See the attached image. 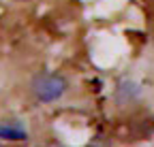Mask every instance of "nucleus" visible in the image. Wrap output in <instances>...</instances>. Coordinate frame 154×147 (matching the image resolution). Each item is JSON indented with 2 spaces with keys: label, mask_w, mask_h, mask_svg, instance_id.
Returning a JSON list of instances; mask_svg holds the SVG:
<instances>
[{
  "label": "nucleus",
  "mask_w": 154,
  "mask_h": 147,
  "mask_svg": "<svg viewBox=\"0 0 154 147\" xmlns=\"http://www.w3.org/2000/svg\"><path fill=\"white\" fill-rule=\"evenodd\" d=\"M66 92V79L56 72H41L32 79V94L41 102H54Z\"/></svg>",
  "instance_id": "f257e3e1"
},
{
  "label": "nucleus",
  "mask_w": 154,
  "mask_h": 147,
  "mask_svg": "<svg viewBox=\"0 0 154 147\" xmlns=\"http://www.w3.org/2000/svg\"><path fill=\"white\" fill-rule=\"evenodd\" d=\"M0 139H9V141H26L28 132L22 124L17 122H0Z\"/></svg>",
  "instance_id": "f03ea898"
}]
</instances>
